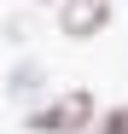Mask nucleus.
Listing matches in <instances>:
<instances>
[{
  "label": "nucleus",
  "instance_id": "nucleus-5",
  "mask_svg": "<svg viewBox=\"0 0 128 134\" xmlns=\"http://www.w3.org/2000/svg\"><path fill=\"white\" fill-rule=\"evenodd\" d=\"M93 134H128V99H117V105H105L99 117H93Z\"/></svg>",
  "mask_w": 128,
  "mask_h": 134
},
{
  "label": "nucleus",
  "instance_id": "nucleus-1",
  "mask_svg": "<svg viewBox=\"0 0 128 134\" xmlns=\"http://www.w3.org/2000/svg\"><path fill=\"white\" fill-rule=\"evenodd\" d=\"M93 117H99V99L93 87H53L35 111H24V134H93Z\"/></svg>",
  "mask_w": 128,
  "mask_h": 134
},
{
  "label": "nucleus",
  "instance_id": "nucleus-6",
  "mask_svg": "<svg viewBox=\"0 0 128 134\" xmlns=\"http://www.w3.org/2000/svg\"><path fill=\"white\" fill-rule=\"evenodd\" d=\"M12 6H35V12H47V6H53V0H12Z\"/></svg>",
  "mask_w": 128,
  "mask_h": 134
},
{
  "label": "nucleus",
  "instance_id": "nucleus-2",
  "mask_svg": "<svg viewBox=\"0 0 128 134\" xmlns=\"http://www.w3.org/2000/svg\"><path fill=\"white\" fill-rule=\"evenodd\" d=\"M0 93H6L18 111H35L41 99L53 93V64L41 58V53H18L6 64V82H0Z\"/></svg>",
  "mask_w": 128,
  "mask_h": 134
},
{
  "label": "nucleus",
  "instance_id": "nucleus-7",
  "mask_svg": "<svg viewBox=\"0 0 128 134\" xmlns=\"http://www.w3.org/2000/svg\"><path fill=\"white\" fill-rule=\"evenodd\" d=\"M122 6H128V0H122Z\"/></svg>",
  "mask_w": 128,
  "mask_h": 134
},
{
  "label": "nucleus",
  "instance_id": "nucleus-3",
  "mask_svg": "<svg viewBox=\"0 0 128 134\" xmlns=\"http://www.w3.org/2000/svg\"><path fill=\"white\" fill-rule=\"evenodd\" d=\"M111 0H53V29L64 41H93L105 35V24H111Z\"/></svg>",
  "mask_w": 128,
  "mask_h": 134
},
{
  "label": "nucleus",
  "instance_id": "nucleus-4",
  "mask_svg": "<svg viewBox=\"0 0 128 134\" xmlns=\"http://www.w3.org/2000/svg\"><path fill=\"white\" fill-rule=\"evenodd\" d=\"M0 35H6V47H18V53H35V35H41V18H35V6H18V12H6Z\"/></svg>",
  "mask_w": 128,
  "mask_h": 134
}]
</instances>
